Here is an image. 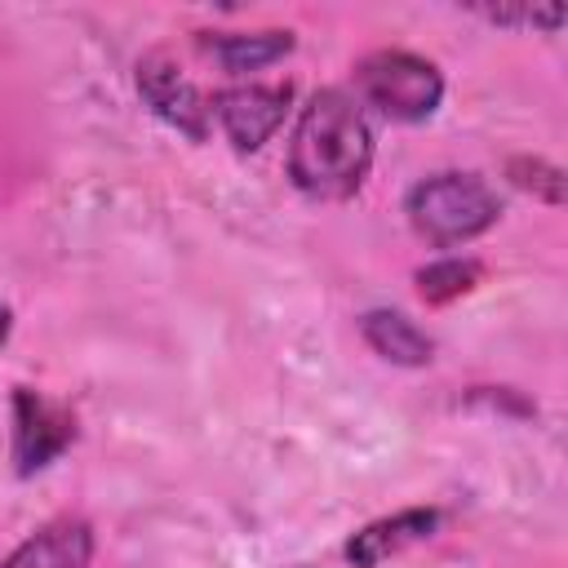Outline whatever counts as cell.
I'll use <instances>...</instances> for the list:
<instances>
[{
  "label": "cell",
  "instance_id": "cell-7",
  "mask_svg": "<svg viewBox=\"0 0 568 568\" xmlns=\"http://www.w3.org/2000/svg\"><path fill=\"white\" fill-rule=\"evenodd\" d=\"M439 519H444V515H439L435 506H413V510L373 519V524H364L359 532H351V541H346L342 555H346L351 568H377V564L395 559L399 550H408V546L435 537Z\"/></svg>",
  "mask_w": 568,
  "mask_h": 568
},
{
  "label": "cell",
  "instance_id": "cell-4",
  "mask_svg": "<svg viewBox=\"0 0 568 568\" xmlns=\"http://www.w3.org/2000/svg\"><path fill=\"white\" fill-rule=\"evenodd\" d=\"M75 439V413L67 404L44 399L31 386L13 390V470L27 479L58 462Z\"/></svg>",
  "mask_w": 568,
  "mask_h": 568
},
{
  "label": "cell",
  "instance_id": "cell-12",
  "mask_svg": "<svg viewBox=\"0 0 568 568\" xmlns=\"http://www.w3.org/2000/svg\"><path fill=\"white\" fill-rule=\"evenodd\" d=\"M506 178H510L519 191H528L532 200L550 204V209L564 204V169L550 164V160H541V155H515V160L506 164Z\"/></svg>",
  "mask_w": 568,
  "mask_h": 568
},
{
  "label": "cell",
  "instance_id": "cell-3",
  "mask_svg": "<svg viewBox=\"0 0 568 568\" xmlns=\"http://www.w3.org/2000/svg\"><path fill=\"white\" fill-rule=\"evenodd\" d=\"M355 84L368 106H377L386 120L422 124L444 102V75L435 62L408 53V49H377L355 67Z\"/></svg>",
  "mask_w": 568,
  "mask_h": 568
},
{
  "label": "cell",
  "instance_id": "cell-9",
  "mask_svg": "<svg viewBox=\"0 0 568 568\" xmlns=\"http://www.w3.org/2000/svg\"><path fill=\"white\" fill-rule=\"evenodd\" d=\"M359 333L382 359H390L399 368H422V364L435 359V342L399 311H368L359 320Z\"/></svg>",
  "mask_w": 568,
  "mask_h": 568
},
{
  "label": "cell",
  "instance_id": "cell-1",
  "mask_svg": "<svg viewBox=\"0 0 568 568\" xmlns=\"http://www.w3.org/2000/svg\"><path fill=\"white\" fill-rule=\"evenodd\" d=\"M373 164V129L351 93L320 89L297 111L288 138V178L311 200H346Z\"/></svg>",
  "mask_w": 568,
  "mask_h": 568
},
{
  "label": "cell",
  "instance_id": "cell-2",
  "mask_svg": "<svg viewBox=\"0 0 568 568\" xmlns=\"http://www.w3.org/2000/svg\"><path fill=\"white\" fill-rule=\"evenodd\" d=\"M404 213L422 240H430L435 248H457V244L484 235L501 217V200L479 173L448 169V173L422 178L408 191Z\"/></svg>",
  "mask_w": 568,
  "mask_h": 568
},
{
  "label": "cell",
  "instance_id": "cell-11",
  "mask_svg": "<svg viewBox=\"0 0 568 568\" xmlns=\"http://www.w3.org/2000/svg\"><path fill=\"white\" fill-rule=\"evenodd\" d=\"M413 280H417V293H422V302H430V306H444V302H453V297L470 293V288L484 280V266H479L475 257H439V262L422 266Z\"/></svg>",
  "mask_w": 568,
  "mask_h": 568
},
{
  "label": "cell",
  "instance_id": "cell-10",
  "mask_svg": "<svg viewBox=\"0 0 568 568\" xmlns=\"http://www.w3.org/2000/svg\"><path fill=\"white\" fill-rule=\"evenodd\" d=\"M222 71L231 75H244V71H257V67H271L280 62L284 53H293V31H213L200 40Z\"/></svg>",
  "mask_w": 568,
  "mask_h": 568
},
{
  "label": "cell",
  "instance_id": "cell-6",
  "mask_svg": "<svg viewBox=\"0 0 568 568\" xmlns=\"http://www.w3.org/2000/svg\"><path fill=\"white\" fill-rule=\"evenodd\" d=\"M138 93H142V102H146L169 129H178L182 138H191V142H204V138H209V129H213V106H209V98L182 75V67H178L173 58L146 53V58L138 62Z\"/></svg>",
  "mask_w": 568,
  "mask_h": 568
},
{
  "label": "cell",
  "instance_id": "cell-8",
  "mask_svg": "<svg viewBox=\"0 0 568 568\" xmlns=\"http://www.w3.org/2000/svg\"><path fill=\"white\" fill-rule=\"evenodd\" d=\"M93 564V528L80 515H58L40 524L27 541L9 550L0 568H89Z\"/></svg>",
  "mask_w": 568,
  "mask_h": 568
},
{
  "label": "cell",
  "instance_id": "cell-5",
  "mask_svg": "<svg viewBox=\"0 0 568 568\" xmlns=\"http://www.w3.org/2000/svg\"><path fill=\"white\" fill-rule=\"evenodd\" d=\"M213 115L235 151H262L293 106V84H231L213 93Z\"/></svg>",
  "mask_w": 568,
  "mask_h": 568
},
{
  "label": "cell",
  "instance_id": "cell-13",
  "mask_svg": "<svg viewBox=\"0 0 568 568\" xmlns=\"http://www.w3.org/2000/svg\"><path fill=\"white\" fill-rule=\"evenodd\" d=\"M9 328H13V311H9V306H0V346L9 342Z\"/></svg>",
  "mask_w": 568,
  "mask_h": 568
}]
</instances>
